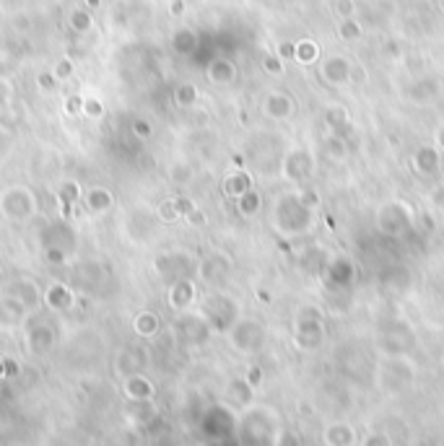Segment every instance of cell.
<instances>
[{
    "label": "cell",
    "mask_w": 444,
    "mask_h": 446,
    "mask_svg": "<svg viewBox=\"0 0 444 446\" xmlns=\"http://www.w3.org/2000/svg\"><path fill=\"white\" fill-rule=\"evenodd\" d=\"M26 348L32 356H44V353H50L55 348V329L50 324H34L29 332H26Z\"/></svg>",
    "instance_id": "5"
},
{
    "label": "cell",
    "mask_w": 444,
    "mask_h": 446,
    "mask_svg": "<svg viewBox=\"0 0 444 446\" xmlns=\"http://www.w3.org/2000/svg\"><path fill=\"white\" fill-rule=\"evenodd\" d=\"M81 202H84V208H86L88 213L104 215V213H109L115 208V195H112L109 187H88V190H84Z\"/></svg>",
    "instance_id": "6"
},
{
    "label": "cell",
    "mask_w": 444,
    "mask_h": 446,
    "mask_svg": "<svg viewBox=\"0 0 444 446\" xmlns=\"http://www.w3.org/2000/svg\"><path fill=\"white\" fill-rule=\"evenodd\" d=\"M86 3H88V6H97L99 0H86Z\"/></svg>",
    "instance_id": "30"
},
{
    "label": "cell",
    "mask_w": 444,
    "mask_h": 446,
    "mask_svg": "<svg viewBox=\"0 0 444 446\" xmlns=\"http://www.w3.org/2000/svg\"><path fill=\"white\" fill-rule=\"evenodd\" d=\"M11 293L19 298L29 311H34V309H39L44 304V291L34 283L32 278H19V280L13 283Z\"/></svg>",
    "instance_id": "7"
},
{
    "label": "cell",
    "mask_w": 444,
    "mask_h": 446,
    "mask_svg": "<svg viewBox=\"0 0 444 446\" xmlns=\"http://www.w3.org/2000/svg\"><path fill=\"white\" fill-rule=\"evenodd\" d=\"M6 371H8V379H11V376H16V374H19V366H16V361L6 358Z\"/></svg>",
    "instance_id": "27"
},
{
    "label": "cell",
    "mask_w": 444,
    "mask_h": 446,
    "mask_svg": "<svg viewBox=\"0 0 444 446\" xmlns=\"http://www.w3.org/2000/svg\"><path fill=\"white\" fill-rule=\"evenodd\" d=\"M226 192H229V195H237V197H242L244 192H249V180L244 177V174H237V177H229Z\"/></svg>",
    "instance_id": "20"
},
{
    "label": "cell",
    "mask_w": 444,
    "mask_h": 446,
    "mask_svg": "<svg viewBox=\"0 0 444 446\" xmlns=\"http://www.w3.org/2000/svg\"><path fill=\"white\" fill-rule=\"evenodd\" d=\"M325 75L330 78V84H343L348 75H351V65H348L343 57H333V60L325 65Z\"/></svg>",
    "instance_id": "12"
},
{
    "label": "cell",
    "mask_w": 444,
    "mask_h": 446,
    "mask_svg": "<svg viewBox=\"0 0 444 446\" xmlns=\"http://www.w3.org/2000/svg\"><path fill=\"white\" fill-rule=\"evenodd\" d=\"M76 291L66 283H50V286L44 288V307L52 309V311H70V309L76 307Z\"/></svg>",
    "instance_id": "3"
},
{
    "label": "cell",
    "mask_w": 444,
    "mask_h": 446,
    "mask_svg": "<svg viewBox=\"0 0 444 446\" xmlns=\"http://www.w3.org/2000/svg\"><path fill=\"white\" fill-rule=\"evenodd\" d=\"M159 327H162V322H159V317L153 311H141L133 319V329H135L138 338H153L159 332Z\"/></svg>",
    "instance_id": "11"
},
{
    "label": "cell",
    "mask_w": 444,
    "mask_h": 446,
    "mask_svg": "<svg viewBox=\"0 0 444 446\" xmlns=\"http://www.w3.org/2000/svg\"><path fill=\"white\" fill-rule=\"evenodd\" d=\"M104 101L102 99H97V96H86L84 99V115L81 117L88 119V122H99V119L104 117Z\"/></svg>",
    "instance_id": "14"
},
{
    "label": "cell",
    "mask_w": 444,
    "mask_h": 446,
    "mask_svg": "<svg viewBox=\"0 0 444 446\" xmlns=\"http://www.w3.org/2000/svg\"><path fill=\"white\" fill-rule=\"evenodd\" d=\"M26 317H29V309L23 307L13 293L0 296V329L3 332H13V329L23 327Z\"/></svg>",
    "instance_id": "2"
},
{
    "label": "cell",
    "mask_w": 444,
    "mask_h": 446,
    "mask_svg": "<svg viewBox=\"0 0 444 446\" xmlns=\"http://www.w3.org/2000/svg\"><path fill=\"white\" fill-rule=\"evenodd\" d=\"M133 135L141 140H148L153 135L151 122H148V119H135V122H133Z\"/></svg>",
    "instance_id": "24"
},
{
    "label": "cell",
    "mask_w": 444,
    "mask_h": 446,
    "mask_svg": "<svg viewBox=\"0 0 444 446\" xmlns=\"http://www.w3.org/2000/svg\"><path fill=\"white\" fill-rule=\"evenodd\" d=\"M37 81H39V88H42V91H52L55 86L60 84V81L55 78V73H42L39 78H37Z\"/></svg>",
    "instance_id": "26"
},
{
    "label": "cell",
    "mask_w": 444,
    "mask_h": 446,
    "mask_svg": "<svg viewBox=\"0 0 444 446\" xmlns=\"http://www.w3.org/2000/svg\"><path fill=\"white\" fill-rule=\"evenodd\" d=\"M8 94H11V88H8V84H6L3 78H0V104H3L6 99H8Z\"/></svg>",
    "instance_id": "28"
},
{
    "label": "cell",
    "mask_w": 444,
    "mask_h": 446,
    "mask_svg": "<svg viewBox=\"0 0 444 446\" xmlns=\"http://www.w3.org/2000/svg\"><path fill=\"white\" fill-rule=\"evenodd\" d=\"M122 394L128 403H151L153 397V384L148 376L141 374H131L122 379Z\"/></svg>",
    "instance_id": "4"
},
{
    "label": "cell",
    "mask_w": 444,
    "mask_h": 446,
    "mask_svg": "<svg viewBox=\"0 0 444 446\" xmlns=\"http://www.w3.org/2000/svg\"><path fill=\"white\" fill-rule=\"evenodd\" d=\"M268 112H271L273 117L289 115V112H291V99L283 94H271V99H268Z\"/></svg>",
    "instance_id": "17"
},
{
    "label": "cell",
    "mask_w": 444,
    "mask_h": 446,
    "mask_svg": "<svg viewBox=\"0 0 444 446\" xmlns=\"http://www.w3.org/2000/svg\"><path fill=\"white\" fill-rule=\"evenodd\" d=\"M174 101L180 106H193L197 101V88L193 84H184L174 91Z\"/></svg>",
    "instance_id": "18"
},
{
    "label": "cell",
    "mask_w": 444,
    "mask_h": 446,
    "mask_svg": "<svg viewBox=\"0 0 444 446\" xmlns=\"http://www.w3.org/2000/svg\"><path fill=\"white\" fill-rule=\"evenodd\" d=\"M208 78H211L213 84H231V78H234V65L226 63V60H216V63H211V68H208Z\"/></svg>",
    "instance_id": "13"
},
{
    "label": "cell",
    "mask_w": 444,
    "mask_h": 446,
    "mask_svg": "<svg viewBox=\"0 0 444 446\" xmlns=\"http://www.w3.org/2000/svg\"><path fill=\"white\" fill-rule=\"evenodd\" d=\"M57 205L63 208L66 213H70V208H76L81 205V197H84V190H81V184L76 182H63L60 187H57Z\"/></svg>",
    "instance_id": "10"
},
{
    "label": "cell",
    "mask_w": 444,
    "mask_h": 446,
    "mask_svg": "<svg viewBox=\"0 0 444 446\" xmlns=\"http://www.w3.org/2000/svg\"><path fill=\"white\" fill-rule=\"evenodd\" d=\"M84 99H86V96L70 94L66 99V104H63V112H66L68 117H81V115H84Z\"/></svg>",
    "instance_id": "19"
},
{
    "label": "cell",
    "mask_w": 444,
    "mask_h": 446,
    "mask_svg": "<svg viewBox=\"0 0 444 446\" xmlns=\"http://www.w3.org/2000/svg\"><path fill=\"white\" fill-rule=\"evenodd\" d=\"M3 379H8V371H6V358L0 356V382H3Z\"/></svg>",
    "instance_id": "29"
},
{
    "label": "cell",
    "mask_w": 444,
    "mask_h": 446,
    "mask_svg": "<svg viewBox=\"0 0 444 446\" xmlns=\"http://www.w3.org/2000/svg\"><path fill=\"white\" fill-rule=\"evenodd\" d=\"M172 44H174V50H177L180 55L193 52V50H195V34L190 32V29H180V32L174 34Z\"/></svg>",
    "instance_id": "16"
},
{
    "label": "cell",
    "mask_w": 444,
    "mask_h": 446,
    "mask_svg": "<svg viewBox=\"0 0 444 446\" xmlns=\"http://www.w3.org/2000/svg\"><path fill=\"white\" fill-rule=\"evenodd\" d=\"M44 262H50V265H63V262H66V249H63V246H44Z\"/></svg>",
    "instance_id": "22"
},
{
    "label": "cell",
    "mask_w": 444,
    "mask_h": 446,
    "mask_svg": "<svg viewBox=\"0 0 444 446\" xmlns=\"http://www.w3.org/2000/svg\"><path fill=\"white\" fill-rule=\"evenodd\" d=\"M68 23H70V29L78 34H86L91 26H94V19H91V13L86 11V8H76V11L70 13V19H68Z\"/></svg>",
    "instance_id": "15"
},
{
    "label": "cell",
    "mask_w": 444,
    "mask_h": 446,
    "mask_svg": "<svg viewBox=\"0 0 444 446\" xmlns=\"http://www.w3.org/2000/svg\"><path fill=\"white\" fill-rule=\"evenodd\" d=\"M159 218L166 223H172L180 218V211H177V205H174V200H164L162 205H159Z\"/></svg>",
    "instance_id": "23"
},
{
    "label": "cell",
    "mask_w": 444,
    "mask_h": 446,
    "mask_svg": "<svg viewBox=\"0 0 444 446\" xmlns=\"http://www.w3.org/2000/svg\"><path fill=\"white\" fill-rule=\"evenodd\" d=\"M193 298H195V288L190 280H177L172 288H169V307L172 309H187L193 304Z\"/></svg>",
    "instance_id": "9"
},
{
    "label": "cell",
    "mask_w": 444,
    "mask_h": 446,
    "mask_svg": "<svg viewBox=\"0 0 444 446\" xmlns=\"http://www.w3.org/2000/svg\"><path fill=\"white\" fill-rule=\"evenodd\" d=\"M260 208V197L255 195V192L249 190V192H244L242 197H239V211L244 213V215H252V213Z\"/></svg>",
    "instance_id": "21"
},
{
    "label": "cell",
    "mask_w": 444,
    "mask_h": 446,
    "mask_svg": "<svg viewBox=\"0 0 444 446\" xmlns=\"http://www.w3.org/2000/svg\"><path fill=\"white\" fill-rule=\"evenodd\" d=\"M0 213L8 221H19V223L29 221L34 213H37V197H34V192L29 187H21V184L3 190V195H0Z\"/></svg>",
    "instance_id": "1"
},
{
    "label": "cell",
    "mask_w": 444,
    "mask_h": 446,
    "mask_svg": "<svg viewBox=\"0 0 444 446\" xmlns=\"http://www.w3.org/2000/svg\"><path fill=\"white\" fill-rule=\"evenodd\" d=\"M55 78H57V81H68V78H70V75H73V63H70V60H60V63L55 65Z\"/></svg>",
    "instance_id": "25"
},
{
    "label": "cell",
    "mask_w": 444,
    "mask_h": 446,
    "mask_svg": "<svg viewBox=\"0 0 444 446\" xmlns=\"http://www.w3.org/2000/svg\"><path fill=\"white\" fill-rule=\"evenodd\" d=\"M146 366V353L138 348H125L117 356V371L122 376H131V374H141Z\"/></svg>",
    "instance_id": "8"
}]
</instances>
